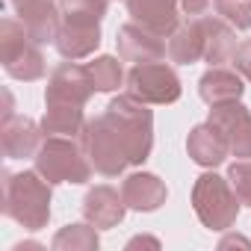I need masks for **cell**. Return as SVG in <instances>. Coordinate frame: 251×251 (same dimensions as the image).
<instances>
[{
	"instance_id": "21",
	"label": "cell",
	"mask_w": 251,
	"mask_h": 251,
	"mask_svg": "<svg viewBox=\"0 0 251 251\" xmlns=\"http://www.w3.org/2000/svg\"><path fill=\"white\" fill-rule=\"evenodd\" d=\"M83 106L74 103H48V112L42 118V130L48 136H80L83 130Z\"/></svg>"
},
{
	"instance_id": "5",
	"label": "cell",
	"mask_w": 251,
	"mask_h": 251,
	"mask_svg": "<svg viewBox=\"0 0 251 251\" xmlns=\"http://www.w3.org/2000/svg\"><path fill=\"white\" fill-rule=\"evenodd\" d=\"M80 148L83 154L89 157L92 169L103 177H115L124 172V166H127V151H124V145L118 142L115 130L109 127L106 115H98V118H89L83 124L80 130Z\"/></svg>"
},
{
	"instance_id": "19",
	"label": "cell",
	"mask_w": 251,
	"mask_h": 251,
	"mask_svg": "<svg viewBox=\"0 0 251 251\" xmlns=\"http://www.w3.org/2000/svg\"><path fill=\"white\" fill-rule=\"evenodd\" d=\"M166 56L172 62H198L204 59V24L201 18L186 21L183 27H177L166 45Z\"/></svg>"
},
{
	"instance_id": "4",
	"label": "cell",
	"mask_w": 251,
	"mask_h": 251,
	"mask_svg": "<svg viewBox=\"0 0 251 251\" xmlns=\"http://www.w3.org/2000/svg\"><path fill=\"white\" fill-rule=\"evenodd\" d=\"M192 207L198 213V219L210 227V230H227L236 222L239 213V198L230 186V180L207 172L195 180L192 186Z\"/></svg>"
},
{
	"instance_id": "26",
	"label": "cell",
	"mask_w": 251,
	"mask_h": 251,
	"mask_svg": "<svg viewBox=\"0 0 251 251\" xmlns=\"http://www.w3.org/2000/svg\"><path fill=\"white\" fill-rule=\"evenodd\" d=\"M227 180L239 198V204H248L251 207V163L248 160H239L227 169Z\"/></svg>"
},
{
	"instance_id": "27",
	"label": "cell",
	"mask_w": 251,
	"mask_h": 251,
	"mask_svg": "<svg viewBox=\"0 0 251 251\" xmlns=\"http://www.w3.org/2000/svg\"><path fill=\"white\" fill-rule=\"evenodd\" d=\"M233 68H236L245 80H251V39H245V42L236 48V53H233Z\"/></svg>"
},
{
	"instance_id": "11",
	"label": "cell",
	"mask_w": 251,
	"mask_h": 251,
	"mask_svg": "<svg viewBox=\"0 0 251 251\" xmlns=\"http://www.w3.org/2000/svg\"><path fill=\"white\" fill-rule=\"evenodd\" d=\"M118 56L124 62H157L166 56V42L142 24H124L118 30Z\"/></svg>"
},
{
	"instance_id": "23",
	"label": "cell",
	"mask_w": 251,
	"mask_h": 251,
	"mask_svg": "<svg viewBox=\"0 0 251 251\" xmlns=\"http://www.w3.org/2000/svg\"><path fill=\"white\" fill-rule=\"evenodd\" d=\"M86 68H89V77L95 83V92H112L121 86V62L115 56H98Z\"/></svg>"
},
{
	"instance_id": "18",
	"label": "cell",
	"mask_w": 251,
	"mask_h": 251,
	"mask_svg": "<svg viewBox=\"0 0 251 251\" xmlns=\"http://www.w3.org/2000/svg\"><path fill=\"white\" fill-rule=\"evenodd\" d=\"M186 151H189V157H192L198 166H207V169L225 163V157L230 154L225 136L213 127L210 121L201 124V127H195V130L189 133V139H186Z\"/></svg>"
},
{
	"instance_id": "7",
	"label": "cell",
	"mask_w": 251,
	"mask_h": 251,
	"mask_svg": "<svg viewBox=\"0 0 251 251\" xmlns=\"http://www.w3.org/2000/svg\"><path fill=\"white\" fill-rule=\"evenodd\" d=\"M127 95L142 103H175L180 98V80L166 62H142L127 74Z\"/></svg>"
},
{
	"instance_id": "1",
	"label": "cell",
	"mask_w": 251,
	"mask_h": 251,
	"mask_svg": "<svg viewBox=\"0 0 251 251\" xmlns=\"http://www.w3.org/2000/svg\"><path fill=\"white\" fill-rule=\"evenodd\" d=\"M106 121L109 127L115 130L118 142L127 151V160L130 163H145L148 154H151V145H154V115L151 109L136 100L133 95H118L109 100L106 106Z\"/></svg>"
},
{
	"instance_id": "3",
	"label": "cell",
	"mask_w": 251,
	"mask_h": 251,
	"mask_svg": "<svg viewBox=\"0 0 251 251\" xmlns=\"http://www.w3.org/2000/svg\"><path fill=\"white\" fill-rule=\"evenodd\" d=\"M33 160L36 172L48 183H86L95 172L83 148L68 142L65 136H48Z\"/></svg>"
},
{
	"instance_id": "8",
	"label": "cell",
	"mask_w": 251,
	"mask_h": 251,
	"mask_svg": "<svg viewBox=\"0 0 251 251\" xmlns=\"http://www.w3.org/2000/svg\"><path fill=\"white\" fill-rule=\"evenodd\" d=\"M210 124L225 136V142H227V148H230L233 157H239V160L251 157V112L239 100L213 103Z\"/></svg>"
},
{
	"instance_id": "6",
	"label": "cell",
	"mask_w": 251,
	"mask_h": 251,
	"mask_svg": "<svg viewBox=\"0 0 251 251\" xmlns=\"http://www.w3.org/2000/svg\"><path fill=\"white\" fill-rule=\"evenodd\" d=\"M33 36L27 33L24 24L6 18L0 24V59H3L6 74L18 80H39L45 74V56L36 48Z\"/></svg>"
},
{
	"instance_id": "25",
	"label": "cell",
	"mask_w": 251,
	"mask_h": 251,
	"mask_svg": "<svg viewBox=\"0 0 251 251\" xmlns=\"http://www.w3.org/2000/svg\"><path fill=\"white\" fill-rule=\"evenodd\" d=\"M62 18H92L100 21L106 15V0H59Z\"/></svg>"
},
{
	"instance_id": "17",
	"label": "cell",
	"mask_w": 251,
	"mask_h": 251,
	"mask_svg": "<svg viewBox=\"0 0 251 251\" xmlns=\"http://www.w3.org/2000/svg\"><path fill=\"white\" fill-rule=\"evenodd\" d=\"M201 24H204V59L210 65L233 62V53L239 48L233 27L225 24V18H204V15H201Z\"/></svg>"
},
{
	"instance_id": "10",
	"label": "cell",
	"mask_w": 251,
	"mask_h": 251,
	"mask_svg": "<svg viewBox=\"0 0 251 251\" xmlns=\"http://www.w3.org/2000/svg\"><path fill=\"white\" fill-rule=\"evenodd\" d=\"M12 6L21 24L27 27V33L33 36V42L39 45L56 42L59 27H62V12L56 9L53 0H12Z\"/></svg>"
},
{
	"instance_id": "28",
	"label": "cell",
	"mask_w": 251,
	"mask_h": 251,
	"mask_svg": "<svg viewBox=\"0 0 251 251\" xmlns=\"http://www.w3.org/2000/svg\"><path fill=\"white\" fill-rule=\"evenodd\" d=\"M210 6H213V0H180V9L186 15H195V18H201Z\"/></svg>"
},
{
	"instance_id": "9",
	"label": "cell",
	"mask_w": 251,
	"mask_h": 251,
	"mask_svg": "<svg viewBox=\"0 0 251 251\" xmlns=\"http://www.w3.org/2000/svg\"><path fill=\"white\" fill-rule=\"evenodd\" d=\"M92 92H95V83L89 77V68L86 65H74V59H71V62L59 65L50 74L45 100L48 103H74V106H83Z\"/></svg>"
},
{
	"instance_id": "15",
	"label": "cell",
	"mask_w": 251,
	"mask_h": 251,
	"mask_svg": "<svg viewBox=\"0 0 251 251\" xmlns=\"http://www.w3.org/2000/svg\"><path fill=\"white\" fill-rule=\"evenodd\" d=\"M0 142H3V154H6L9 160L36 157V151L42 148L36 121H30V118H24V115H9V118H3Z\"/></svg>"
},
{
	"instance_id": "14",
	"label": "cell",
	"mask_w": 251,
	"mask_h": 251,
	"mask_svg": "<svg viewBox=\"0 0 251 251\" xmlns=\"http://www.w3.org/2000/svg\"><path fill=\"white\" fill-rule=\"evenodd\" d=\"M124 210H127V204H124V195L112 186H95L89 189L86 201H83V216L89 225L95 227H115L121 219H124Z\"/></svg>"
},
{
	"instance_id": "12",
	"label": "cell",
	"mask_w": 251,
	"mask_h": 251,
	"mask_svg": "<svg viewBox=\"0 0 251 251\" xmlns=\"http://www.w3.org/2000/svg\"><path fill=\"white\" fill-rule=\"evenodd\" d=\"M98 45H100L98 21H92V18H62L59 36H56V50L65 59H83Z\"/></svg>"
},
{
	"instance_id": "16",
	"label": "cell",
	"mask_w": 251,
	"mask_h": 251,
	"mask_svg": "<svg viewBox=\"0 0 251 251\" xmlns=\"http://www.w3.org/2000/svg\"><path fill=\"white\" fill-rule=\"evenodd\" d=\"M121 195H124V204L133 207V210H157L160 204H166V183L157 177V175H130L127 180L121 183Z\"/></svg>"
},
{
	"instance_id": "2",
	"label": "cell",
	"mask_w": 251,
	"mask_h": 251,
	"mask_svg": "<svg viewBox=\"0 0 251 251\" xmlns=\"http://www.w3.org/2000/svg\"><path fill=\"white\" fill-rule=\"evenodd\" d=\"M3 213L18 225L39 230L50 219V183L36 172L3 175Z\"/></svg>"
},
{
	"instance_id": "20",
	"label": "cell",
	"mask_w": 251,
	"mask_h": 251,
	"mask_svg": "<svg viewBox=\"0 0 251 251\" xmlns=\"http://www.w3.org/2000/svg\"><path fill=\"white\" fill-rule=\"evenodd\" d=\"M242 80H239V74L236 71H227V68H222V65H213L204 77H201V83H198V92H201V98L213 106V103H225V100H239V95H242Z\"/></svg>"
},
{
	"instance_id": "22",
	"label": "cell",
	"mask_w": 251,
	"mask_h": 251,
	"mask_svg": "<svg viewBox=\"0 0 251 251\" xmlns=\"http://www.w3.org/2000/svg\"><path fill=\"white\" fill-rule=\"evenodd\" d=\"M56 251H95L98 248V233H95V225H68L62 227L53 242H50Z\"/></svg>"
},
{
	"instance_id": "13",
	"label": "cell",
	"mask_w": 251,
	"mask_h": 251,
	"mask_svg": "<svg viewBox=\"0 0 251 251\" xmlns=\"http://www.w3.org/2000/svg\"><path fill=\"white\" fill-rule=\"evenodd\" d=\"M180 0H127V12L136 24L148 27L157 36H172L177 30Z\"/></svg>"
},
{
	"instance_id": "24",
	"label": "cell",
	"mask_w": 251,
	"mask_h": 251,
	"mask_svg": "<svg viewBox=\"0 0 251 251\" xmlns=\"http://www.w3.org/2000/svg\"><path fill=\"white\" fill-rule=\"evenodd\" d=\"M213 6H216L219 18H225L230 27H236V30L251 27V0H213Z\"/></svg>"
}]
</instances>
